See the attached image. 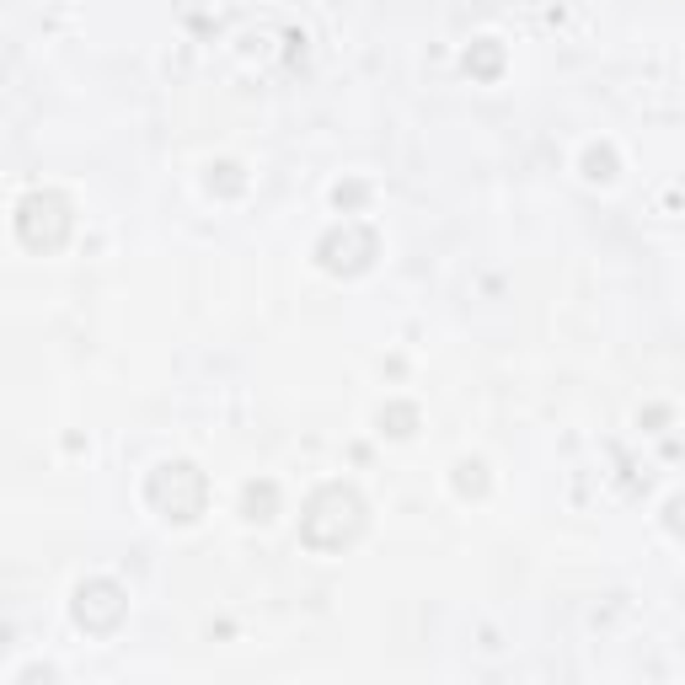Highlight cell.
<instances>
[{
    "instance_id": "cell-1",
    "label": "cell",
    "mask_w": 685,
    "mask_h": 685,
    "mask_svg": "<svg viewBox=\"0 0 685 685\" xmlns=\"http://www.w3.org/2000/svg\"><path fill=\"white\" fill-rule=\"evenodd\" d=\"M359 530H364V504H359V493L353 487H322L316 498H311V509L300 519V541L311 546V552H342L348 541H359Z\"/></svg>"
},
{
    "instance_id": "cell-2",
    "label": "cell",
    "mask_w": 685,
    "mask_h": 685,
    "mask_svg": "<svg viewBox=\"0 0 685 685\" xmlns=\"http://www.w3.org/2000/svg\"><path fill=\"white\" fill-rule=\"evenodd\" d=\"M150 504L177 519V525H188V519H198L204 509V477L188 466V460H167L156 477H150Z\"/></svg>"
},
{
    "instance_id": "cell-3",
    "label": "cell",
    "mask_w": 685,
    "mask_h": 685,
    "mask_svg": "<svg viewBox=\"0 0 685 685\" xmlns=\"http://www.w3.org/2000/svg\"><path fill=\"white\" fill-rule=\"evenodd\" d=\"M274 498H279L274 482H263V487L252 482V487H246V519H274Z\"/></svg>"
}]
</instances>
